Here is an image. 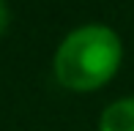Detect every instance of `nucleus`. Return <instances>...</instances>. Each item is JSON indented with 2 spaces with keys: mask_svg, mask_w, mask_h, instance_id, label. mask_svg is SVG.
Segmentation results:
<instances>
[{
  "mask_svg": "<svg viewBox=\"0 0 134 131\" xmlns=\"http://www.w3.org/2000/svg\"><path fill=\"white\" fill-rule=\"evenodd\" d=\"M123 57L118 33L107 25H85L63 38L55 52V76L77 93L99 90L115 76Z\"/></svg>",
  "mask_w": 134,
  "mask_h": 131,
  "instance_id": "f257e3e1",
  "label": "nucleus"
},
{
  "mask_svg": "<svg viewBox=\"0 0 134 131\" xmlns=\"http://www.w3.org/2000/svg\"><path fill=\"white\" fill-rule=\"evenodd\" d=\"M99 131H134V96L109 104L101 112Z\"/></svg>",
  "mask_w": 134,
  "mask_h": 131,
  "instance_id": "f03ea898",
  "label": "nucleus"
},
{
  "mask_svg": "<svg viewBox=\"0 0 134 131\" xmlns=\"http://www.w3.org/2000/svg\"><path fill=\"white\" fill-rule=\"evenodd\" d=\"M8 19H11L8 5H5V0H0V35H3V33H5V27H8Z\"/></svg>",
  "mask_w": 134,
  "mask_h": 131,
  "instance_id": "7ed1b4c3",
  "label": "nucleus"
}]
</instances>
